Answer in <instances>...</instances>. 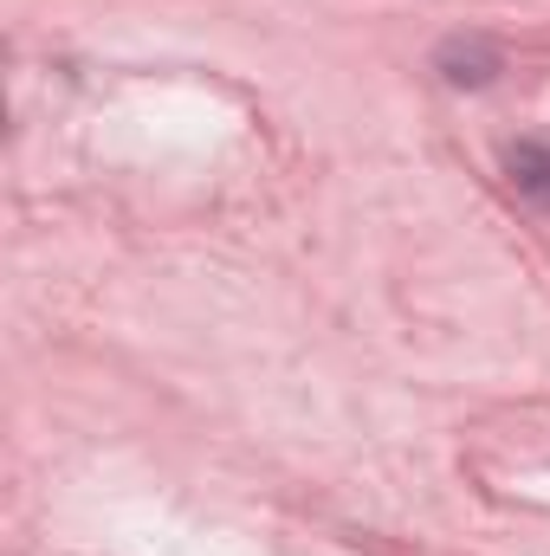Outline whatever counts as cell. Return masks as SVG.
<instances>
[{
    "label": "cell",
    "instance_id": "1",
    "mask_svg": "<svg viewBox=\"0 0 550 556\" xmlns=\"http://www.w3.org/2000/svg\"><path fill=\"white\" fill-rule=\"evenodd\" d=\"M512 175H518V188H532L538 201H550V155L545 149H518L512 155Z\"/></svg>",
    "mask_w": 550,
    "mask_h": 556
}]
</instances>
